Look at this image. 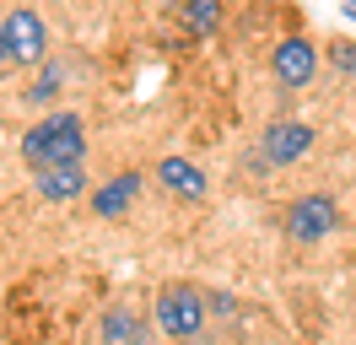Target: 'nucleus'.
I'll return each instance as SVG.
<instances>
[{"label": "nucleus", "instance_id": "1", "mask_svg": "<svg viewBox=\"0 0 356 345\" xmlns=\"http://www.w3.org/2000/svg\"><path fill=\"white\" fill-rule=\"evenodd\" d=\"M81 157H87V125H81V113H44V119L27 125L22 162L33 172L38 168H70Z\"/></svg>", "mask_w": 356, "mask_h": 345}, {"label": "nucleus", "instance_id": "2", "mask_svg": "<svg viewBox=\"0 0 356 345\" xmlns=\"http://www.w3.org/2000/svg\"><path fill=\"white\" fill-rule=\"evenodd\" d=\"M152 319H156V335L162 340H200L205 319H211V291L200 286H189V280H173V286H162L152 302Z\"/></svg>", "mask_w": 356, "mask_h": 345}, {"label": "nucleus", "instance_id": "3", "mask_svg": "<svg viewBox=\"0 0 356 345\" xmlns=\"http://www.w3.org/2000/svg\"><path fill=\"white\" fill-rule=\"evenodd\" d=\"M270 76H275L281 92L313 86V76H318V43L308 33H286V38L275 43V54H270Z\"/></svg>", "mask_w": 356, "mask_h": 345}, {"label": "nucleus", "instance_id": "4", "mask_svg": "<svg viewBox=\"0 0 356 345\" xmlns=\"http://www.w3.org/2000/svg\"><path fill=\"white\" fill-rule=\"evenodd\" d=\"M0 22H6V38H11V65L38 70V65L49 60V27H44V17H38L33 6H11Z\"/></svg>", "mask_w": 356, "mask_h": 345}, {"label": "nucleus", "instance_id": "5", "mask_svg": "<svg viewBox=\"0 0 356 345\" xmlns=\"http://www.w3.org/2000/svg\"><path fill=\"white\" fill-rule=\"evenodd\" d=\"M313 151V125L308 119H275V125H265V135H259V162L265 168H291V162H302Z\"/></svg>", "mask_w": 356, "mask_h": 345}, {"label": "nucleus", "instance_id": "6", "mask_svg": "<svg viewBox=\"0 0 356 345\" xmlns=\"http://www.w3.org/2000/svg\"><path fill=\"white\" fill-rule=\"evenodd\" d=\"M334 227H340V205H334L330 194H302V200L286 205V237L291 243H318Z\"/></svg>", "mask_w": 356, "mask_h": 345}, {"label": "nucleus", "instance_id": "7", "mask_svg": "<svg viewBox=\"0 0 356 345\" xmlns=\"http://www.w3.org/2000/svg\"><path fill=\"white\" fill-rule=\"evenodd\" d=\"M97 340H103V345H156V319L135 313L130 302H119V307H108V313H103Z\"/></svg>", "mask_w": 356, "mask_h": 345}, {"label": "nucleus", "instance_id": "8", "mask_svg": "<svg viewBox=\"0 0 356 345\" xmlns=\"http://www.w3.org/2000/svg\"><path fill=\"white\" fill-rule=\"evenodd\" d=\"M140 172H119V178H108L103 189L92 194V216H103V221H119V216L135 205V194H140Z\"/></svg>", "mask_w": 356, "mask_h": 345}, {"label": "nucleus", "instance_id": "9", "mask_svg": "<svg viewBox=\"0 0 356 345\" xmlns=\"http://www.w3.org/2000/svg\"><path fill=\"white\" fill-rule=\"evenodd\" d=\"M156 178H162V189L178 194V200H205V172L195 168V162H184V157H162L156 162Z\"/></svg>", "mask_w": 356, "mask_h": 345}, {"label": "nucleus", "instance_id": "10", "mask_svg": "<svg viewBox=\"0 0 356 345\" xmlns=\"http://www.w3.org/2000/svg\"><path fill=\"white\" fill-rule=\"evenodd\" d=\"M33 184H38L44 200L60 205V200H76V194L87 189V168H81V162H70V168H38V172H33Z\"/></svg>", "mask_w": 356, "mask_h": 345}, {"label": "nucleus", "instance_id": "11", "mask_svg": "<svg viewBox=\"0 0 356 345\" xmlns=\"http://www.w3.org/2000/svg\"><path fill=\"white\" fill-rule=\"evenodd\" d=\"M178 22H184L189 38H216L222 33V0H184Z\"/></svg>", "mask_w": 356, "mask_h": 345}, {"label": "nucleus", "instance_id": "12", "mask_svg": "<svg viewBox=\"0 0 356 345\" xmlns=\"http://www.w3.org/2000/svg\"><path fill=\"white\" fill-rule=\"evenodd\" d=\"M60 81H65L60 65H38V76H33V86H27V103H49V97H60Z\"/></svg>", "mask_w": 356, "mask_h": 345}, {"label": "nucleus", "instance_id": "13", "mask_svg": "<svg viewBox=\"0 0 356 345\" xmlns=\"http://www.w3.org/2000/svg\"><path fill=\"white\" fill-rule=\"evenodd\" d=\"M334 70L356 76V43H334Z\"/></svg>", "mask_w": 356, "mask_h": 345}, {"label": "nucleus", "instance_id": "14", "mask_svg": "<svg viewBox=\"0 0 356 345\" xmlns=\"http://www.w3.org/2000/svg\"><path fill=\"white\" fill-rule=\"evenodd\" d=\"M0 65H11V38H6V22H0Z\"/></svg>", "mask_w": 356, "mask_h": 345}, {"label": "nucleus", "instance_id": "15", "mask_svg": "<svg viewBox=\"0 0 356 345\" xmlns=\"http://www.w3.org/2000/svg\"><path fill=\"white\" fill-rule=\"evenodd\" d=\"M346 22H356V0H346Z\"/></svg>", "mask_w": 356, "mask_h": 345}]
</instances>
